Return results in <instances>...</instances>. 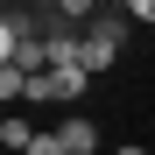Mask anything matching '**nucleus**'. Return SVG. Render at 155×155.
<instances>
[{
  "label": "nucleus",
  "instance_id": "obj_2",
  "mask_svg": "<svg viewBox=\"0 0 155 155\" xmlns=\"http://www.w3.org/2000/svg\"><path fill=\"white\" fill-rule=\"evenodd\" d=\"M57 134H64V141H71V155H99V127H92V120H85V113H71V120H64V127H57Z\"/></svg>",
  "mask_w": 155,
  "mask_h": 155
},
{
  "label": "nucleus",
  "instance_id": "obj_1",
  "mask_svg": "<svg viewBox=\"0 0 155 155\" xmlns=\"http://www.w3.org/2000/svg\"><path fill=\"white\" fill-rule=\"evenodd\" d=\"M113 64H120V21L99 14L92 28H85V71L99 78V71H113Z\"/></svg>",
  "mask_w": 155,
  "mask_h": 155
},
{
  "label": "nucleus",
  "instance_id": "obj_5",
  "mask_svg": "<svg viewBox=\"0 0 155 155\" xmlns=\"http://www.w3.org/2000/svg\"><path fill=\"white\" fill-rule=\"evenodd\" d=\"M49 7H57V21H92L99 0H49Z\"/></svg>",
  "mask_w": 155,
  "mask_h": 155
},
{
  "label": "nucleus",
  "instance_id": "obj_7",
  "mask_svg": "<svg viewBox=\"0 0 155 155\" xmlns=\"http://www.w3.org/2000/svg\"><path fill=\"white\" fill-rule=\"evenodd\" d=\"M127 7V21H141V28H155V0H120Z\"/></svg>",
  "mask_w": 155,
  "mask_h": 155
},
{
  "label": "nucleus",
  "instance_id": "obj_3",
  "mask_svg": "<svg viewBox=\"0 0 155 155\" xmlns=\"http://www.w3.org/2000/svg\"><path fill=\"white\" fill-rule=\"evenodd\" d=\"M0 141H7V155H28V141H35V127L7 113V120H0Z\"/></svg>",
  "mask_w": 155,
  "mask_h": 155
},
{
  "label": "nucleus",
  "instance_id": "obj_8",
  "mask_svg": "<svg viewBox=\"0 0 155 155\" xmlns=\"http://www.w3.org/2000/svg\"><path fill=\"white\" fill-rule=\"evenodd\" d=\"M113 155H148V148H113Z\"/></svg>",
  "mask_w": 155,
  "mask_h": 155
},
{
  "label": "nucleus",
  "instance_id": "obj_6",
  "mask_svg": "<svg viewBox=\"0 0 155 155\" xmlns=\"http://www.w3.org/2000/svg\"><path fill=\"white\" fill-rule=\"evenodd\" d=\"M28 155H71V141L49 127V134H35V141H28Z\"/></svg>",
  "mask_w": 155,
  "mask_h": 155
},
{
  "label": "nucleus",
  "instance_id": "obj_4",
  "mask_svg": "<svg viewBox=\"0 0 155 155\" xmlns=\"http://www.w3.org/2000/svg\"><path fill=\"white\" fill-rule=\"evenodd\" d=\"M0 99H28V71H14V64H0Z\"/></svg>",
  "mask_w": 155,
  "mask_h": 155
}]
</instances>
